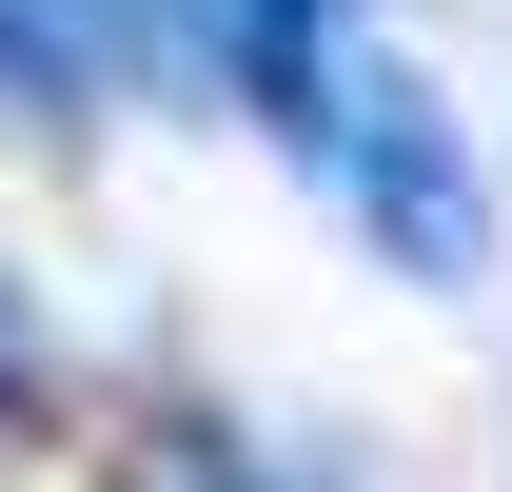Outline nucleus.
<instances>
[{
  "instance_id": "1",
  "label": "nucleus",
  "mask_w": 512,
  "mask_h": 492,
  "mask_svg": "<svg viewBox=\"0 0 512 492\" xmlns=\"http://www.w3.org/2000/svg\"><path fill=\"white\" fill-rule=\"evenodd\" d=\"M296 158L355 197V237H375L394 276H473V256H493L473 138L434 119V79H414V60H335V99H316V138H296Z\"/></svg>"
},
{
  "instance_id": "2",
  "label": "nucleus",
  "mask_w": 512,
  "mask_h": 492,
  "mask_svg": "<svg viewBox=\"0 0 512 492\" xmlns=\"http://www.w3.org/2000/svg\"><path fill=\"white\" fill-rule=\"evenodd\" d=\"M138 492H256V473L217 453V433H158V453H138Z\"/></svg>"
},
{
  "instance_id": "3",
  "label": "nucleus",
  "mask_w": 512,
  "mask_h": 492,
  "mask_svg": "<svg viewBox=\"0 0 512 492\" xmlns=\"http://www.w3.org/2000/svg\"><path fill=\"white\" fill-rule=\"evenodd\" d=\"M0 414H20V355H0Z\"/></svg>"
}]
</instances>
